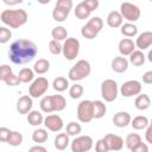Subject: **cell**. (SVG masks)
I'll use <instances>...</instances> for the list:
<instances>
[{"label": "cell", "instance_id": "obj_28", "mask_svg": "<svg viewBox=\"0 0 152 152\" xmlns=\"http://www.w3.org/2000/svg\"><path fill=\"white\" fill-rule=\"evenodd\" d=\"M81 34L86 38V39H94V38H96V36L99 34V31L94 27V26H91L90 24H86V25H83L82 26V28H81Z\"/></svg>", "mask_w": 152, "mask_h": 152}, {"label": "cell", "instance_id": "obj_16", "mask_svg": "<svg viewBox=\"0 0 152 152\" xmlns=\"http://www.w3.org/2000/svg\"><path fill=\"white\" fill-rule=\"evenodd\" d=\"M118 49L121 56H129L135 50V43L129 38H124L119 42Z\"/></svg>", "mask_w": 152, "mask_h": 152}, {"label": "cell", "instance_id": "obj_52", "mask_svg": "<svg viewBox=\"0 0 152 152\" xmlns=\"http://www.w3.org/2000/svg\"><path fill=\"white\" fill-rule=\"evenodd\" d=\"M30 151H31V152H36V151H39V152H45V151H46V148H45L44 146L36 145V146H32V147L30 148Z\"/></svg>", "mask_w": 152, "mask_h": 152}, {"label": "cell", "instance_id": "obj_33", "mask_svg": "<svg viewBox=\"0 0 152 152\" xmlns=\"http://www.w3.org/2000/svg\"><path fill=\"white\" fill-rule=\"evenodd\" d=\"M121 33L126 37H134L138 33V27L133 23H126L121 25Z\"/></svg>", "mask_w": 152, "mask_h": 152}, {"label": "cell", "instance_id": "obj_19", "mask_svg": "<svg viewBox=\"0 0 152 152\" xmlns=\"http://www.w3.org/2000/svg\"><path fill=\"white\" fill-rule=\"evenodd\" d=\"M122 20H124V17L121 15L120 12L118 11H112L108 15H107V24L109 27L112 28H116V27H120L122 25Z\"/></svg>", "mask_w": 152, "mask_h": 152}, {"label": "cell", "instance_id": "obj_6", "mask_svg": "<svg viewBox=\"0 0 152 152\" xmlns=\"http://www.w3.org/2000/svg\"><path fill=\"white\" fill-rule=\"evenodd\" d=\"M101 96L107 102H113L118 96V83L114 80H104L101 83Z\"/></svg>", "mask_w": 152, "mask_h": 152}, {"label": "cell", "instance_id": "obj_39", "mask_svg": "<svg viewBox=\"0 0 152 152\" xmlns=\"http://www.w3.org/2000/svg\"><path fill=\"white\" fill-rule=\"evenodd\" d=\"M49 50H50V52L52 55H59L63 51V45L59 43V40L52 39L49 43Z\"/></svg>", "mask_w": 152, "mask_h": 152}, {"label": "cell", "instance_id": "obj_48", "mask_svg": "<svg viewBox=\"0 0 152 152\" xmlns=\"http://www.w3.org/2000/svg\"><path fill=\"white\" fill-rule=\"evenodd\" d=\"M142 82L146 84H152V70H148L142 75Z\"/></svg>", "mask_w": 152, "mask_h": 152}, {"label": "cell", "instance_id": "obj_18", "mask_svg": "<svg viewBox=\"0 0 152 152\" xmlns=\"http://www.w3.org/2000/svg\"><path fill=\"white\" fill-rule=\"evenodd\" d=\"M127 68H128V61L124 56L114 57V59L112 61V69L118 74L125 72L127 70Z\"/></svg>", "mask_w": 152, "mask_h": 152}, {"label": "cell", "instance_id": "obj_56", "mask_svg": "<svg viewBox=\"0 0 152 152\" xmlns=\"http://www.w3.org/2000/svg\"><path fill=\"white\" fill-rule=\"evenodd\" d=\"M150 1H151V2H152V0H150Z\"/></svg>", "mask_w": 152, "mask_h": 152}, {"label": "cell", "instance_id": "obj_23", "mask_svg": "<svg viewBox=\"0 0 152 152\" xmlns=\"http://www.w3.org/2000/svg\"><path fill=\"white\" fill-rule=\"evenodd\" d=\"M50 69V62L45 58H39L34 64H33V70L36 74L43 75L45 72H48Z\"/></svg>", "mask_w": 152, "mask_h": 152}, {"label": "cell", "instance_id": "obj_42", "mask_svg": "<svg viewBox=\"0 0 152 152\" xmlns=\"http://www.w3.org/2000/svg\"><path fill=\"white\" fill-rule=\"evenodd\" d=\"M88 24H90L91 26H94L99 32H100V31L102 30V27H103V20H102L100 17H93L91 19H89Z\"/></svg>", "mask_w": 152, "mask_h": 152}, {"label": "cell", "instance_id": "obj_54", "mask_svg": "<svg viewBox=\"0 0 152 152\" xmlns=\"http://www.w3.org/2000/svg\"><path fill=\"white\" fill-rule=\"evenodd\" d=\"M147 58H148V61L152 63V49L148 51V55H147Z\"/></svg>", "mask_w": 152, "mask_h": 152}, {"label": "cell", "instance_id": "obj_17", "mask_svg": "<svg viewBox=\"0 0 152 152\" xmlns=\"http://www.w3.org/2000/svg\"><path fill=\"white\" fill-rule=\"evenodd\" d=\"M131 121H132V118H131L129 113H127V112H118L113 116V124L120 128L128 126L131 124Z\"/></svg>", "mask_w": 152, "mask_h": 152}, {"label": "cell", "instance_id": "obj_5", "mask_svg": "<svg viewBox=\"0 0 152 152\" xmlns=\"http://www.w3.org/2000/svg\"><path fill=\"white\" fill-rule=\"evenodd\" d=\"M77 119L81 122H90L94 119V103L90 100H83L77 106Z\"/></svg>", "mask_w": 152, "mask_h": 152}, {"label": "cell", "instance_id": "obj_51", "mask_svg": "<svg viewBox=\"0 0 152 152\" xmlns=\"http://www.w3.org/2000/svg\"><path fill=\"white\" fill-rule=\"evenodd\" d=\"M5 5H8V6H14V5H18V4H21L24 0H2Z\"/></svg>", "mask_w": 152, "mask_h": 152}, {"label": "cell", "instance_id": "obj_27", "mask_svg": "<svg viewBox=\"0 0 152 152\" xmlns=\"http://www.w3.org/2000/svg\"><path fill=\"white\" fill-rule=\"evenodd\" d=\"M131 125H132V127H133L134 129L140 131V129H145V128L150 125V122H148V119H147L146 116L138 115V116H135V118L131 121Z\"/></svg>", "mask_w": 152, "mask_h": 152}, {"label": "cell", "instance_id": "obj_44", "mask_svg": "<svg viewBox=\"0 0 152 152\" xmlns=\"http://www.w3.org/2000/svg\"><path fill=\"white\" fill-rule=\"evenodd\" d=\"M56 7H59V8L70 11L72 8V0H57Z\"/></svg>", "mask_w": 152, "mask_h": 152}, {"label": "cell", "instance_id": "obj_49", "mask_svg": "<svg viewBox=\"0 0 152 152\" xmlns=\"http://www.w3.org/2000/svg\"><path fill=\"white\" fill-rule=\"evenodd\" d=\"M145 139L147 142L152 144V124H150L146 127V132H145Z\"/></svg>", "mask_w": 152, "mask_h": 152}, {"label": "cell", "instance_id": "obj_45", "mask_svg": "<svg viewBox=\"0 0 152 152\" xmlns=\"http://www.w3.org/2000/svg\"><path fill=\"white\" fill-rule=\"evenodd\" d=\"M11 72H13L12 71V68L10 65H7V64H2L0 66V80L4 81L6 78V76H8Z\"/></svg>", "mask_w": 152, "mask_h": 152}, {"label": "cell", "instance_id": "obj_9", "mask_svg": "<svg viewBox=\"0 0 152 152\" xmlns=\"http://www.w3.org/2000/svg\"><path fill=\"white\" fill-rule=\"evenodd\" d=\"M120 13L129 23L137 21L140 18V8L131 2H122L120 6Z\"/></svg>", "mask_w": 152, "mask_h": 152}, {"label": "cell", "instance_id": "obj_32", "mask_svg": "<svg viewBox=\"0 0 152 152\" xmlns=\"http://www.w3.org/2000/svg\"><path fill=\"white\" fill-rule=\"evenodd\" d=\"M51 36H52V38L56 39V40H59V42H61V40H65L66 37H68V31H66V28L63 27V26H56V27L52 28Z\"/></svg>", "mask_w": 152, "mask_h": 152}, {"label": "cell", "instance_id": "obj_46", "mask_svg": "<svg viewBox=\"0 0 152 152\" xmlns=\"http://www.w3.org/2000/svg\"><path fill=\"white\" fill-rule=\"evenodd\" d=\"M11 132H12V131L8 129V128H6V127H0V140H1L2 142H7Z\"/></svg>", "mask_w": 152, "mask_h": 152}, {"label": "cell", "instance_id": "obj_53", "mask_svg": "<svg viewBox=\"0 0 152 152\" xmlns=\"http://www.w3.org/2000/svg\"><path fill=\"white\" fill-rule=\"evenodd\" d=\"M39 4H42V5H46V4H49L51 0H37Z\"/></svg>", "mask_w": 152, "mask_h": 152}, {"label": "cell", "instance_id": "obj_20", "mask_svg": "<svg viewBox=\"0 0 152 152\" xmlns=\"http://www.w3.org/2000/svg\"><path fill=\"white\" fill-rule=\"evenodd\" d=\"M69 134L68 133H59L56 135L53 145L58 151H64L69 145Z\"/></svg>", "mask_w": 152, "mask_h": 152}, {"label": "cell", "instance_id": "obj_47", "mask_svg": "<svg viewBox=\"0 0 152 152\" xmlns=\"http://www.w3.org/2000/svg\"><path fill=\"white\" fill-rule=\"evenodd\" d=\"M82 2L88 7V10H89L90 12L95 11V10L99 7V0H83Z\"/></svg>", "mask_w": 152, "mask_h": 152}, {"label": "cell", "instance_id": "obj_15", "mask_svg": "<svg viewBox=\"0 0 152 152\" xmlns=\"http://www.w3.org/2000/svg\"><path fill=\"white\" fill-rule=\"evenodd\" d=\"M151 45H152V32L151 31H145L138 36L135 40V46L139 48V50L148 49Z\"/></svg>", "mask_w": 152, "mask_h": 152}, {"label": "cell", "instance_id": "obj_29", "mask_svg": "<svg viewBox=\"0 0 152 152\" xmlns=\"http://www.w3.org/2000/svg\"><path fill=\"white\" fill-rule=\"evenodd\" d=\"M129 62L135 66H140L145 63V55L141 50H134L129 55Z\"/></svg>", "mask_w": 152, "mask_h": 152}, {"label": "cell", "instance_id": "obj_43", "mask_svg": "<svg viewBox=\"0 0 152 152\" xmlns=\"http://www.w3.org/2000/svg\"><path fill=\"white\" fill-rule=\"evenodd\" d=\"M95 150H96L97 152H108V151H109L108 145H107L104 138L97 140V142H96V145H95Z\"/></svg>", "mask_w": 152, "mask_h": 152}, {"label": "cell", "instance_id": "obj_25", "mask_svg": "<svg viewBox=\"0 0 152 152\" xmlns=\"http://www.w3.org/2000/svg\"><path fill=\"white\" fill-rule=\"evenodd\" d=\"M49 138V133L45 128H37L33 131L32 133V140L37 144H43L48 140Z\"/></svg>", "mask_w": 152, "mask_h": 152}, {"label": "cell", "instance_id": "obj_10", "mask_svg": "<svg viewBox=\"0 0 152 152\" xmlns=\"http://www.w3.org/2000/svg\"><path fill=\"white\" fill-rule=\"evenodd\" d=\"M93 138L90 135H80L71 141L72 152H87L93 147Z\"/></svg>", "mask_w": 152, "mask_h": 152}, {"label": "cell", "instance_id": "obj_41", "mask_svg": "<svg viewBox=\"0 0 152 152\" xmlns=\"http://www.w3.org/2000/svg\"><path fill=\"white\" fill-rule=\"evenodd\" d=\"M4 82L7 86H10V87H14V86H18L19 83H21V81L18 77V75H14L13 72H11L8 76H6V78L4 80Z\"/></svg>", "mask_w": 152, "mask_h": 152}, {"label": "cell", "instance_id": "obj_34", "mask_svg": "<svg viewBox=\"0 0 152 152\" xmlns=\"http://www.w3.org/2000/svg\"><path fill=\"white\" fill-rule=\"evenodd\" d=\"M90 13H91V12L88 10V7H87L83 2L78 4V5L76 6V8H75V15H76L80 20L87 19V18L90 15Z\"/></svg>", "mask_w": 152, "mask_h": 152}, {"label": "cell", "instance_id": "obj_36", "mask_svg": "<svg viewBox=\"0 0 152 152\" xmlns=\"http://www.w3.org/2000/svg\"><path fill=\"white\" fill-rule=\"evenodd\" d=\"M21 142H23V134L20 132L12 131L7 140V144H10L11 146H19Z\"/></svg>", "mask_w": 152, "mask_h": 152}, {"label": "cell", "instance_id": "obj_38", "mask_svg": "<svg viewBox=\"0 0 152 152\" xmlns=\"http://www.w3.org/2000/svg\"><path fill=\"white\" fill-rule=\"evenodd\" d=\"M83 91H84V89H83V87L81 86V84H74V86H71L70 87V89H69V95H70V97L71 99H80L82 95H83Z\"/></svg>", "mask_w": 152, "mask_h": 152}, {"label": "cell", "instance_id": "obj_26", "mask_svg": "<svg viewBox=\"0 0 152 152\" xmlns=\"http://www.w3.org/2000/svg\"><path fill=\"white\" fill-rule=\"evenodd\" d=\"M93 103H94V118L95 119L103 118L107 112V107H106L104 102H102L101 100H95V101H93Z\"/></svg>", "mask_w": 152, "mask_h": 152}, {"label": "cell", "instance_id": "obj_12", "mask_svg": "<svg viewBox=\"0 0 152 152\" xmlns=\"http://www.w3.org/2000/svg\"><path fill=\"white\" fill-rule=\"evenodd\" d=\"M44 126L51 132H59L63 128V120L57 114H51L44 118Z\"/></svg>", "mask_w": 152, "mask_h": 152}, {"label": "cell", "instance_id": "obj_35", "mask_svg": "<svg viewBox=\"0 0 152 152\" xmlns=\"http://www.w3.org/2000/svg\"><path fill=\"white\" fill-rule=\"evenodd\" d=\"M69 13H70V11H66V10H63V8H59V7L55 6V8L52 11V18H53V20L62 23L68 18Z\"/></svg>", "mask_w": 152, "mask_h": 152}, {"label": "cell", "instance_id": "obj_1", "mask_svg": "<svg viewBox=\"0 0 152 152\" xmlns=\"http://www.w3.org/2000/svg\"><path fill=\"white\" fill-rule=\"evenodd\" d=\"M37 53V45L28 39L14 40L8 50V57L14 64H26L28 62H32Z\"/></svg>", "mask_w": 152, "mask_h": 152}, {"label": "cell", "instance_id": "obj_55", "mask_svg": "<svg viewBox=\"0 0 152 152\" xmlns=\"http://www.w3.org/2000/svg\"><path fill=\"white\" fill-rule=\"evenodd\" d=\"M151 124H152V120H151Z\"/></svg>", "mask_w": 152, "mask_h": 152}, {"label": "cell", "instance_id": "obj_8", "mask_svg": "<svg viewBox=\"0 0 152 152\" xmlns=\"http://www.w3.org/2000/svg\"><path fill=\"white\" fill-rule=\"evenodd\" d=\"M48 89H49V81L45 77L40 76V77H38V78L32 81L31 86L28 87V94L32 97L37 99V97L44 95Z\"/></svg>", "mask_w": 152, "mask_h": 152}, {"label": "cell", "instance_id": "obj_3", "mask_svg": "<svg viewBox=\"0 0 152 152\" xmlns=\"http://www.w3.org/2000/svg\"><path fill=\"white\" fill-rule=\"evenodd\" d=\"M40 109L44 113H51V112H61L66 107V100L62 95H50L44 96L40 100Z\"/></svg>", "mask_w": 152, "mask_h": 152}, {"label": "cell", "instance_id": "obj_13", "mask_svg": "<svg viewBox=\"0 0 152 152\" xmlns=\"http://www.w3.org/2000/svg\"><path fill=\"white\" fill-rule=\"evenodd\" d=\"M33 102L31 95H24L17 101V110L19 114H28L32 109Z\"/></svg>", "mask_w": 152, "mask_h": 152}, {"label": "cell", "instance_id": "obj_4", "mask_svg": "<svg viewBox=\"0 0 152 152\" xmlns=\"http://www.w3.org/2000/svg\"><path fill=\"white\" fill-rule=\"evenodd\" d=\"M91 72V66L90 63L86 59H80L78 62H76V64L69 70V80L71 81H81L86 77H88Z\"/></svg>", "mask_w": 152, "mask_h": 152}, {"label": "cell", "instance_id": "obj_31", "mask_svg": "<svg viewBox=\"0 0 152 152\" xmlns=\"http://www.w3.org/2000/svg\"><path fill=\"white\" fill-rule=\"evenodd\" d=\"M18 77L20 78L21 83H28V82L33 81V78H34V70H32L30 68H23L19 71Z\"/></svg>", "mask_w": 152, "mask_h": 152}, {"label": "cell", "instance_id": "obj_50", "mask_svg": "<svg viewBox=\"0 0 152 152\" xmlns=\"http://www.w3.org/2000/svg\"><path fill=\"white\" fill-rule=\"evenodd\" d=\"M148 151V147H147V145L146 144H144L142 141L134 148V151L133 152H147Z\"/></svg>", "mask_w": 152, "mask_h": 152}, {"label": "cell", "instance_id": "obj_2", "mask_svg": "<svg viewBox=\"0 0 152 152\" xmlns=\"http://www.w3.org/2000/svg\"><path fill=\"white\" fill-rule=\"evenodd\" d=\"M0 19L5 25L12 28H19L26 24L28 15L25 10H4L0 14Z\"/></svg>", "mask_w": 152, "mask_h": 152}, {"label": "cell", "instance_id": "obj_7", "mask_svg": "<svg viewBox=\"0 0 152 152\" xmlns=\"http://www.w3.org/2000/svg\"><path fill=\"white\" fill-rule=\"evenodd\" d=\"M62 52H63V56L68 61H74L78 56V52H80V42H78V39H76L74 37L66 38L64 40Z\"/></svg>", "mask_w": 152, "mask_h": 152}, {"label": "cell", "instance_id": "obj_14", "mask_svg": "<svg viewBox=\"0 0 152 152\" xmlns=\"http://www.w3.org/2000/svg\"><path fill=\"white\" fill-rule=\"evenodd\" d=\"M104 140L108 145L109 151H120L124 146V139L120 135H116V134H112V133L106 134Z\"/></svg>", "mask_w": 152, "mask_h": 152}, {"label": "cell", "instance_id": "obj_22", "mask_svg": "<svg viewBox=\"0 0 152 152\" xmlns=\"http://www.w3.org/2000/svg\"><path fill=\"white\" fill-rule=\"evenodd\" d=\"M141 142V137L137 133H131L126 137V140H125V144H126V147L129 150V151H134V148Z\"/></svg>", "mask_w": 152, "mask_h": 152}, {"label": "cell", "instance_id": "obj_21", "mask_svg": "<svg viewBox=\"0 0 152 152\" xmlns=\"http://www.w3.org/2000/svg\"><path fill=\"white\" fill-rule=\"evenodd\" d=\"M134 106L139 110H146L151 106V100L146 94H139L134 101Z\"/></svg>", "mask_w": 152, "mask_h": 152}, {"label": "cell", "instance_id": "obj_30", "mask_svg": "<svg viewBox=\"0 0 152 152\" xmlns=\"http://www.w3.org/2000/svg\"><path fill=\"white\" fill-rule=\"evenodd\" d=\"M52 87H53V89H55L56 91L62 93V91H64V90L68 89V87H69V81H68L65 77H63V76L56 77V78L53 80V82H52Z\"/></svg>", "mask_w": 152, "mask_h": 152}, {"label": "cell", "instance_id": "obj_37", "mask_svg": "<svg viewBox=\"0 0 152 152\" xmlns=\"http://www.w3.org/2000/svg\"><path fill=\"white\" fill-rule=\"evenodd\" d=\"M82 131V127L80 124L75 122V121H71L66 125V133L71 137H75V135H78Z\"/></svg>", "mask_w": 152, "mask_h": 152}, {"label": "cell", "instance_id": "obj_24", "mask_svg": "<svg viewBox=\"0 0 152 152\" xmlns=\"http://www.w3.org/2000/svg\"><path fill=\"white\" fill-rule=\"evenodd\" d=\"M27 122L31 126H39L42 124H44V118L43 114L38 110H31L27 114Z\"/></svg>", "mask_w": 152, "mask_h": 152}, {"label": "cell", "instance_id": "obj_11", "mask_svg": "<svg viewBox=\"0 0 152 152\" xmlns=\"http://www.w3.org/2000/svg\"><path fill=\"white\" fill-rule=\"evenodd\" d=\"M120 91L124 97H132L134 95H139L141 91V83L137 80L126 81L125 83H122Z\"/></svg>", "mask_w": 152, "mask_h": 152}, {"label": "cell", "instance_id": "obj_40", "mask_svg": "<svg viewBox=\"0 0 152 152\" xmlns=\"http://www.w3.org/2000/svg\"><path fill=\"white\" fill-rule=\"evenodd\" d=\"M11 37H12L11 30H8V28L5 27V26H1V27H0V43H1V44L7 43V42L11 39Z\"/></svg>", "mask_w": 152, "mask_h": 152}]
</instances>
